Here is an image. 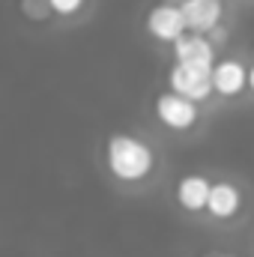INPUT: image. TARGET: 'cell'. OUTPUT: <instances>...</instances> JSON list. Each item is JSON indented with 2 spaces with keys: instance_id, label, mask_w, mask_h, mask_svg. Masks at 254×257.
Listing matches in <instances>:
<instances>
[{
  "instance_id": "4fadbf2b",
  "label": "cell",
  "mask_w": 254,
  "mask_h": 257,
  "mask_svg": "<svg viewBox=\"0 0 254 257\" xmlns=\"http://www.w3.org/2000/svg\"><path fill=\"white\" fill-rule=\"evenodd\" d=\"M251 54H254V51H251Z\"/></svg>"
},
{
  "instance_id": "8fae6325",
  "label": "cell",
  "mask_w": 254,
  "mask_h": 257,
  "mask_svg": "<svg viewBox=\"0 0 254 257\" xmlns=\"http://www.w3.org/2000/svg\"><path fill=\"white\" fill-rule=\"evenodd\" d=\"M203 257H236V254H230V251H218V248H215V251H209V254H203Z\"/></svg>"
},
{
  "instance_id": "ba28073f",
  "label": "cell",
  "mask_w": 254,
  "mask_h": 257,
  "mask_svg": "<svg viewBox=\"0 0 254 257\" xmlns=\"http://www.w3.org/2000/svg\"><path fill=\"white\" fill-rule=\"evenodd\" d=\"M186 27L194 33H209L221 24V0H180Z\"/></svg>"
},
{
  "instance_id": "9c48e42d",
  "label": "cell",
  "mask_w": 254,
  "mask_h": 257,
  "mask_svg": "<svg viewBox=\"0 0 254 257\" xmlns=\"http://www.w3.org/2000/svg\"><path fill=\"white\" fill-rule=\"evenodd\" d=\"M209 177L203 174H186L180 183H177V203L186 209V212H203L206 209V197H209Z\"/></svg>"
},
{
  "instance_id": "3957f363",
  "label": "cell",
  "mask_w": 254,
  "mask_h": 257,
  "mask_svg": "<svg viewBox=\"0 0 254 257\" xmlns=\"http://www.w3.org/2000/svg\"><path fill=\"white\" fill-rule=\"evenodd\" d=\"M144 27H147V33H150L156 42H165V45H174L183 33H189L186 18H183V12H180V3H156V6L147 12Z\"/></svg>"
},
{
  "instance_id": "52a82bcc",
  "label": "cell",
  "mask_w": 254,
  "mask_h": 257,
  "mask_svg": "<svg viewBox=\"0 0 254 257\" xmlns=\"http://www.w3.org/2000/svg\"><path fill=\"white\" fill-rule=\"evenodd\" d=\"M171 48H174V60L180 63L203 66V69H212L215 63V45L206 39V33H183Z\"/></svg>"
},
{
  "instance_id": "277c9868",
  "label": "cell",
  "mask_w": 254,
  "mask_h": 257,
  "mask_svg": "<svg viewBox=\"0 0 254 257\" xmlns=\"http://www.w3.org/2000/svg\"><path fill=\"white\" fill-rule=\"evenodd\" d=\"M168 87L189 96L194 102H206L212 96V78H209V69L203 66H191V63H180L174 60V66L168 69Z\"/></svg>"
},
{
  "instance_id": "7c38bea8",
  "label": "cell",
  "mask_w": 254,
  "mask_h": 257,
  "mask_svg": "<svg viewBox=\"0 0 254 257\" xmlns=\"http://www.w3.org/2000/svg\"><path fill=\"white\" fill-rule=\"evenodd\" d=\"M248 90L254 93V63L248 66Z\"/></svg>"
},
{
  "instance_id": "6da1fadb",
  "label": "cell",
  "mask_w": 254,
  "mask_h": 257,
  "mask_svg": "<svg viewBox=\"0 0 254 257\" xmlns=\"http://www.w3.org/2000/svg\"><path fill=\"white\" fill-rule=\"evenodd\" d=\"M105 168L120 183H144L156 168V153L144 138L117 132L105 141Z\"/></svg>"
},
{
  "instance_id": "7a4b0ae2",
  "label": "cell",
  "mask_w": 254,
  "mask_h": 257,
  "mask_svg": "<svg viewBox=\"0 0 254 257\" xmlns=\"http://www.w3.org/2000/svg\"><path fill=\"white\" fill-rule=\"evenodd\" d=\"M197 105L200 102H194V99H189V96H183V93H177V90L168 87L165 93L156 96L153 111H156V120L165 128H171V132H189L200 120Z\"/></svg>"
},
{
  "instance_id": "30bf717a",
  "label": "cell",
  "mask_w": 254,
  "mask_h": 257,
  "mask_svg": "<svg viewBox=\"0 0 254 257\" xmlns=\"http://www.w3.org/2000/svg\"><path fill=\"white\" fill-rule=\"evenodd\" d=\"M84 3H87V0H45V6H48L54 15H60V18H69V15H75V12H81Z\"/></svg>"
},
{
  "instance_id": "5b68a950",
  "label": "cell",
  "mask_w": 254,
  "mask_h": 257,
  "mask_svg": "<svg viewBox=\"0 0 254 257\" xmlns=\"http://www.w3.org/2000/svg\"><path fill=\"white\" fill-rule=\"evenodd\" d=\"M209 78H212V93L221 99H236L242 90H248V66L233 57L215 60L209 69Z\"/></svg>"
},
{
  "instance_id": "8992f818",
  "label": "cell",
  "mask_w": 254,
  "mask_h": 257,
  "mask_svg": "<svg viewBox=\"0 0 254 257\" xmlns=\"http://www.w3.org/2000/svg\"><path fill=\"white\" fill-rule=\"evenodd\" d=\"M239 209H242V192H239L236 183H230V180H218V183H212L209 197H206V212H209L212 218H218V221H230V218L239 215Z\"/></svg>"
}]
</instances>
